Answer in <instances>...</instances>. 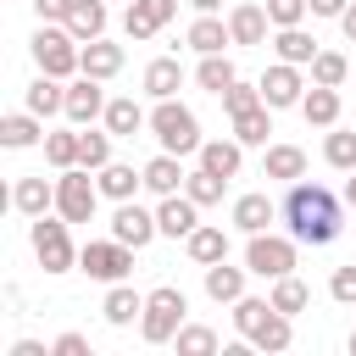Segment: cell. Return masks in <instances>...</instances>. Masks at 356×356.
<instances>
[{"mask_svg":"<svg viewBox=\"0 0 356 356\" xmlns=\"http://www.w3.org/2000/svg\"><path fill=\"white\" fill-rule=\"evenodd\" d=\"M278 217H284L289 239H300V245H334L339 228H345V200H339L328 184L295 178L289 195H284V206H278Z\"/></svg>","mask_w":356,"mask_h":356,"instance_id":"obj_1","label":"cell"},{"mask_svg":"<svg viewBox=\"0 0 356 356\" xmlns=\"http://www.w3.org/2000/svg\"><path fill=\"white\" fill-rule=\"evenodd\" d=\"M234 328H239L256 350H289V339H295L289 317H284L273 300H256V295H239V300H234Z\"/></svg>","mask_w":356,"mask_h":356,"instance_id":"obj_2","label":"cell"},{"mask_svg":"<svg viewBox=\"0 0 356 356\" xmlns=\"http://www.w3.org/2000/svg\"><path fill=\"white\" fill-rule=\"evenodd\" d=\"M184 312H189L184 289H178V284H156V289L145 295V317H139V334H145V345H167V339H178V328H184Z\"/></svg>","mask_w":356,"mask_h":356,"instance_id":"obj_3","label":"cell"},{"mask_svg":"<svg viewBox=\"0 0 356 356\" xmlns=\"http://www.w3.org/2000/svg\"><path fill=\"white\" fill-rule=\"evenodd\" d=\"M150 134H156L161 150H172V156H200V145H206L195 111L178 106V100H156V111H150Z\"/></svg>","mask_w":356,"mask_h":356,"instance_id":"obj_4","label":"cell"},{"mask_svg":"<svg viewBox=\"0 0 356 356\" xmlns=\"http://www.w3.org/2000/svg\"><path fill=\"white\" fill-rule=\"evenodd\" d=\"M33 61H39V72H50V78H72V72H83V44L72 39L67 22H61V28H44V22H39V33H33Z\"/></svg>","mask_w":356,"mask_h":356,"instance_id":"obj_5","label":"cell"},{"mask_svg":"<svg viewBox=\"0 0 356 356\" xmlns=\"http://www.w3.org/2000/svg\"><path fill=\"white\" fill-rule=\"evenodd\" d=\"M28 239H33V256H39V267H44V273H67V267L78 261V250H72V234H67V217H61V211H56V217H33Z\"/></svg>","mask_w":356,"mask_h":356,"instance_id":"obj_6","label":"cell"},{"mask_svg":"<svg viewBox=\"0 0 356 356\" xmlns=\"http://www.w3.org/2000/svg\"><path fill=\"white\" fill-rule=\"evenodd\" d=\"M100 206V178H89V167H67L56 178V211L67 222H89Z\"/></svg>","mask_w":356,"mask_h":356,"instance_id":"obj_7","label":"cell"},{"mask_svg":"<svg viewBox=\"0 0 356 356\" xmlns=\"http://www.w3.org/2000/svg\"><path fill=\"white\" fill-rule=\"evenodd\" d=\"M295 245L300 239H278V234H250V245H245V267L256 273V278H284V273H295Z\"/></svg>","mask_w":356,"mask_h":356,"instance_id":"obj_8","label":"cell"},{"mask_svg":"<svg viewBox=\"0 0 356 356\" xmlns=\"http://www.w3.org/2000/svg\"><path fill=\"white\" fill-rule=\"evenodd\" d=\"M78 267L89 278H100V284H122L128 267H134V245H122V239H89L78 250Z\"/></svg>","mask_w":356,"mask_h":356,"instance_id":"obj_9","label":"cell"},{"mask_svg":"<svg viewBox=\"0 0 356 356\" xmlns=\"http://www.w3.org/2000/svg\"><path fill=\"white\" fill-rule=\"evenodd\" d=\"M156 234H161L156 211H145V206H134V200H117V211H111V239H122V245L145 250Z\"/></svg>","mask_w":356,"mask_h":356,"instance_id":"obj_10","label":"cell"},{"mask_svg":"<svg viewBox=\"0 0 356 356\" xmlns=\"http://www.w3.org/2000/svg\"><path fill=\"white\" fill-rule=\"evenodd\" d=\"M300 95H306V83H300V67L278 61V67H267V72H261V100H267L273 111H284V106H300Z\"/></svg>","mask_w":356,"mask_h":356,"instance_id":"obj_11","label":"cell"},{"mask_svg":"<svg viewBox=\"0 0 356 356\" xmlns=\"http://www.w3.org/2000/svg\"><path fill=\"white\" fill-rule=\"evenodd\" d=\"M67 122H95V117H106V89H100V78H78V83H67V111H61Z\"/></svg>","mask_w":356,"mask_h":356,"instance_id":"obj_12","label":"cell"},{"mask_svg":"<svg viewBox=\"0 0 356 356\" xmlns=\"http://www.w3.org/2000/svg\"><path fill=\"white\" fill-rule=\"evenodd\" d=\"M156 222H161V234H167V239H189V234L200 228V206H195L189 195H161Z\"/></svg>","mask_w":356,"mask_h":356,"instance_id":"obj_13","label":"cell"},{"mask_svg":"<svg viewBox=\"0 0 356 356\" xmlns=\"http://www.w3.org/2000/svg\"><path fill=\"white\" fill-rule=\"evenodd\" d=\"M267 6H256V0H239L234 11H228V33H234V44H267Z\"/></svg>","mask_w":356,"mask_h":356,"instance_id":"obj_14","label":"cell"},{"mask_svg":"<svg viewBox=\"0 0 356 356\" xmlns=\"http://www.w3.org/2000/svg\"><path fill=\"white\" fill-rule=\"evenodd\" d=\"M11 206H17L22 217H44V211L56 206V184H50L44 172H28V178H17V189H11Z\"/></svg>","mask_w":356,"mask_h":356,"instance_id":"obj_15","label":"cell"},{"mask_svg":"<svg viewBox=\"0 0 356 356\" xmlns=\"http://www.w3.org/2000/svg\"><path fill=\"white\" fill-rule=\"evenodd\" d=\"M184 178H189V172H184V156H172V150H161V156L145 161V189H150V195H178Z\"/></svg>","mask_w":356,"mask_h":356,"instance_id":"obj_16","label":"cell"},{"mask_svg":"<svg viewBox=\"0 0 356 356\" xmlns=\"http://www.w3.org/2000/svg\"><path fill=\"white\" fill-rule=\"evenodd\" d=\"M184 39H189V50H200V56H217L222 44H234V33H228V22H222L217 11H200Z\"/></svg>","mask_w":356,"mask_h":356,"instance_id":"obj_17","label":"cell"},{"mask_svg":"<svg viewBox=\"0 0 356 356\" xmlns=\"http://www.w3.org/2000/svg\"><path fill=\"white\" fill-rule=\"evenodd\" d=\"M261 178H278V184L306 178V150H300V145H267V156H261Z\"/></svg>","mask_w":356,"mask_h":356,"instance_id":"obj_18","label":"cell"},{"mask_svg":"<svg viewBox=\"0 0 356 356\" xmlns=\"http://www.w3.org/2000/svg\"><path fill=\"white\" fill-rule=\"evenodd\" d=\"M245 273H250V267H228V256L211 261V267H206V295H211L217 306H234V300L245 295Z\"/></svg>","mask_w":356,"mask_h":356,"instance_id":"obj_19","label":"cell"},{"mask_svg":"<svg viewBox=\"0 0 356 356\" xmlns=\"http://www.w3.org/2000/svg\"><path fill=\"white\" fill-rule=\"evenodd\" d=\"M22 100H28V111H33V117H56V111H67V83H61V78H50V72H39V78L28 83V95H22Z\"/></svg>","mask_w":356,"mask_h":356,"instance_id":"obj_20","label":"cell"},{"mask_svg":"<svg viewBox=\"0 0 356 356\" xmlns=\"http://www.w3.org/2000/svg\"><path fill=\"white\" fill-rule=\"evenodd\" d=\"M300 117H306L312 128H334V122H339V89L312 83V89L300 95Z\"/></svg>","mask_w":356,"mask_h":356,"instance_id":"obj_21","label":"cell"},{"mask_svg":"<svg viewBox=\"0 0 356 356\" xmlns=\"http://www.w3.org/2000/svg\"><path fill=\"white\" fill-rule=\"evenodd\" d=\"M83 72H89V78H100V83H106V78H117V72H122V44H111L106 33H100V39H89V44H83Z\"/></svg>","mask_w":356,"mask_h":356,"instance_id":"obj_22","label":"cell"},{"mask_svg":"<svg viewBox=\"0 0 356 356\" xmlns=\"http://www.w3.org/2000/svg\"><path fill=\"white\" fill-rule=\"evenodd\" d=\"M106 128H111L117 139H134L139 128H150V117L139 111L134 95H117V100H106Z\"/></svg>","mask_w":356,"mask_h":356,"instance_id":"obj_23","label":"cell"},{"mask_svg":"<svg viewBox=\"0 0 356 356\" xmlns=\"http://www.w3.org/2000/svg\"><path fill=\"white\" fill-rule=\"evenodd\" d=\"M44 139V117H33V111H11L6 122H0V145L6 150H28V145H39Z\"/></svg>","mask_w":356,"mask_h":356,"instance_id":"obj_24","label":"cell"},{"mask_svg":"<svg viewBox=\"0 0 356 356\" xmlns=\"http://www.w3.org/2000/svg\"><path fill=\"white\" fill-rule=\"evenodd\" d=\"M273 217H278V206H273L267 195H239V200H234V228H239V234H267Z\"/></svg>","mask_w":356,"mask_h":356,"instance_id":"obj_25","label":"cell"},{"mask_svg":"<svg viewBox=\"0 0 356 356\" xmlns=\"http://www.w3.org/2000/svg\"><path fill=\"white\" fill-rule=\"evenodd\" d=\"M67 28H72L78 44L100 39V33H106V6H100V0H72V6H67Z\"/></svg>","mask_w":356,"mask_h":356,"instance_id":"obj_26","label":"cell"},{"mask_svg":"<svg viewBox=\"0 0 356 356\" xmlns=\"http://www.w3.org/2000/svg\"><path fill=\"white\" fill-rule=\"evenodd\" d=\"M273 50H278V61H289V67H312V61H317V39H312L306 28H278Z\"/></svg>","mask_w":356,"mask_h":356,"instance_id":"obj_27","label":"cell"},{"mask_svg":"<svg viewBox=\"0 0 356 356\" xmlns=\"http://www.w3.org/2000/svg\"><path fill=\"white\" fill-rule=\"evenodd\" d=\"M178 83H184V67H178V56H156V61L145 67V95H156V100H172V95H178Z\"/></svg>","mask_w":356,"mask_h":356,"instance_id":"obj_28","label":"cell"},{"mask_svg":"<svg viewBox=\"0 0 356 356\" xmlns=\"http://www.w3.org/2000/svg\"><path fill=\"white\" fill-rule=\"evenodd\" d=\"M239 161H245V145H239V139H206V145H200V167H211L217 178H234Z\"/></svg>","mask_w":356,"mask_h":356,"instance_id":"obj_29","label":"cell"},{"mask_svg":"<svg viewBox=\"0 0 356 356\" xmlns=\"http://www.w3.org/2000/svg\"><path fill=\"white\" fill-rule=\"evenodd\" d=\"M95 178H100V195H106V200H134V189L145 184V167L134 172V167H122V161H106Z\"/></svg>","mask_w":356,"mask_h":356,"instance_id":"obj_30","label":"cell"},{"mask_svg":"<svg viewBox=\"0 0 356 356\" xmlns=\"http://www.w3.org/2000/svg\"><path fill=\"white\" fill-rule=\"evenodd\" d=\"M184 250H189V261L211 267V261H222V256H228V234H222V228H211V222H200V228L184 239Z\"/></svg>","mask_w":356,"mask_h":356,"instance_id":"obj_31","label":"cell"},{"mask_svg":"<svg viewBox=\"0 0 356 356\" xmlns=\"http://www.w3.org/2000/svg\"><path fill=\"white\" fill-rule=\"evenodd\" d=\"M100 312H106V323H111V328H128L134 317H145V295H134L128 284H111V289H106V306H100Z\"/></svg>","mask_w":356,"mask_h":356,"instance_id":"obj_32","label":"cell"},{"mask_svg":"<svg viewBox=\"0 0 356 356\" xmlns=\"http://www.w3.org/2000/svg\"><path fill=\"white\" fill-rule=\"evenodd\" d=\"M267 134H273V106H267V100L234 117V139H239V145H267Z\"/></svg>","mask_w":356,"mask_h":356,"instance_id":"obj_33","label":"cell"},{"mask_svg":"<svg viewBox=\"0 0 356 356\" xmlns=\"http://www.w3.org/2000/svg\"><path fill=\"white\" fill-rule=\"evenodd\" d=\"M234 78H239V72H234V61H228L222 50H217V56H200V67H195V83H200L206 95H222Z\"/></svg>","mask_w":356,"mask_h":356,"instance_id":"obj_34","label":"cell"},{"mask_svg":"<svg viewBox=\"0 0 356 356\" xmlns=\"http://www.w3.org/2000/svg\"><path fill=\"white\" fill-rule=\"evenodd\" d=\"M222 189H228V178H217L211 167H195V172L184 178V195H189L195 206H217V200H222Z\"/></svg>","mask_w":356,"mask_h":356,"instance_id":"obj_35","label":"cell"},{"mask_svg":"<svg viewBox=\"0 0 356 356\" xmlns=\"http://www.w3.org/2000/svg\"><path fill=\"white\" fill-rule=\"evenodd\" d=\"M284 317H295V312H306V300H312V289L295 278V273H284V278H273V295H267Z\"/></svg>","mask_w":356,"mask_h":356,"instance_id":"obj_36","label":"cell"},{"mask_svg":"<svg viewBox=\"0 0 356 356\" xmlns=\"http://www.w3.org/2000/svg\"><path fill=\"white\" fill-rule=\"evenodd\" d=\"M111 139H117L111 128H106V134H95V128H89V134H78V167L100 172V167L111 161Z\"/></svg>","mask_w":356,"mask_h":356,"instance_id":"obj_37","label":"cell"},{"mask_svg":"<svg viewBox=\"0 0 356 356\" xmlns=\"http://www.w3.org/2000/svg\"><path fill=\"white\" fill-rule=\"evenodd\" d=\"M323 161L339 167V172H356V134H350V128H334V134L323 139Z\"/></svg>","mask_w":356,"mask_h":356,"instance_id":"obj_38","label":"cell"},{"mask_svg":"<svg viewBox=\"0 0 356 356\" xmlns=\"http://www.w3.org/2000/svg\"><path fill=\"white\" fill-rule=\"evenodd\" d=\"M350 78V61L339 56V50H317V61H312V83H328V89H339Z\"/></svg>","mask_w":356,"mask_h":356,"instance_id":"obj_39","label":"cell"},{"mask_svg":"<svg viewBox=\"0 0 356 356\" xmlns=\"http://www.w3.org/2000/svg\"><path fill=\"white\" fill-rule=\"evenodd\" d=\"M44 161H50L56 172L78 167V134H44Z\"/></svg>","mask_w":356,"mask_h":356,"instance_id":"obj_40","label":"cell"},{"mask_svg":"<svg viewBox=\"0 0 356 356\" xmlns=\"http://www.w3.org/2000/svg\"><path fill=\"white\" fill-rule=\"evenodd\" d=\"M122 33H128L134 44H145V39H156V33H161V22H156V17H150V11L134 0V6L122 11Z\"/></svg>","mask_w":356,"mask_h":356,"instance_id":"obj_41","label":"cell"},{"mask_svg":"<svg viewBox=\"0 0 356 356\" xmlns=\"http://www.w3.org/2000/svg\"><path fill=\"white\" fill-rule=\"evenodd\" d=\"M217 100H222V111H228V117H239V111L261 106V83H239V78H234V83H228Z\"/></svg>","mask_w":356,"mask_h":356,"instance_id":"obj_42","label":"cell"},{"mask_svg":"<svg viewBox=\"0 0 356 356\" xmlns=\"http://www.w3.org/2000/svg\"><path fill=\"white\" fill-rule=\"evenodd\" d=\"M211 350H217V334L211 328H200V323L178 328V356H211Z\"/></svg>","mask_w":356,"mask_h":356,"instance_id":"obj_43","label":"cell"},{"mask_svg":"<svg viewBox=\"0 0 356 356\" xmlns=\"http://www.w3.org/2000/svg\"><path fill=\"white\" fill-rule=\"evenodd\" d=\"M312 6L306 0H267V17H273V28H300V17H306Z\"/></svg>","mask_w":356,"mask_h":356,"instance_id":"obj_44","label":"cell"},{"mask_svg":"<svg viewBox=\"0 0 356 356\" xmlns=\"http://www.w3.org/2000/svg\"><path fill=\"white\" fill-rule=\"evenodd\" d=\"M328 295H334L339 306H356V261H350V267H334V278H328Z\"/></svg>","mask_w":356,"mask_h":356,"instance_id":"obj_45","label":"cell"},{"mask_svg":"<svg viewBox=\"0 0 356 356\" xmlns=\"http://www.w3.org/2000/svg\"><path fill=\"white\" fill-rule=\"evenodd\" d=\"M50 356H89V339H83V334H61V339L50 345Z\"/></svg>","mask_w":356,"mask_h":356,"instance_id":"obj_46","label":"cell"},{"mask_svg":"<svg viewBox=\"0 0 356 356\" xmlns=\"http://www.w3.org/2000/svg\"><path fill=\"white\" fill-rule=\"evenodd\" d=\"M67 6H72V0H33L39 22H67Z\"/></svg>","mask_w":356,"mask_h":356,"instance_id":"obj_47","label":"cell"},{"mask_svg":"<svg viewBox=\"0 0 356 356\" xmlns=\"http://www.w3.org/2000/svg\"><path fill=\"white\" fill-rule=\"evenodd\" d=\"M139 6H145V11H150V17L161 22V28H167V22L178 17V0H139Z\"/></svg>","mask_w":356,"mask_h":356,"instance_id":"obj_48","label":"cell"},{"mask_svg":"<svg viewBox=\"0 0 356 356\" xmlns=\"http://www.w3.org/2000/svg\"><path fill=\"white\" fill-rule=\"evenodd\" d=\"M306 6H312V17H339L350 0H306Z\"/></svg>","mask_w":356,"mask_h":356,"instance_id":"obj_49","label":"cell"},{"mask_svg":"<svg viewBox=\"0 0 356 356\" xmlns=\"http://www.w3.org/2000/svg\"><path fill=\"white\" fill-rule=\"evenodd\" d=\"M339 28H345V39H350V44H356V0H350V6H345V11H339Z\"/></svg>","mask_w":356,"mask_h":356,"instance_id":"obj_50","label":"cell"},{"mask_svg":"<svg viewBox=\"0 0 356 356\" xmlns=\"http://www.w3.org/2000/svg\"><path fill=\"white\" fill-rule=\"evenodd\" d=\"M11 356H44V345H39V339H17V345H11Z\"/></svg>","mask_w":356,"mask_h":356,"instance_id":"obj_51","label":"cell"},{"mask_svg":"<svg viewBox=\"0 0 356 356\" xmlns=\"http://www.w3.org/2000/svg\"><path fill=\"white\" fill-rule=\"evenodd\" d=\"M189 6H195V11H217L222 0H189Z\"/></svg>","mask_w":356,"mask_h":356,"instance_id":"obj_52","label":"cell"},{"mask_svg":"<svg viewBox=\"0 0 356 356\" xmlns=\"http://www.w3.org/2000/svg\"><path fill=\"white\" fill-rule=\"evenodd\" d=\"M345 206H356V172H350V184H345Z\"/></svg>","mask_w":356,"mask_h":356,"instance_id":"obj_53","label":"cell"},{"mask_svg":"<svg viewBox=\"0 0 356 356\" xmlns=\"http://www.w3.org/2000/svg\"><path fill=\"white\" fill-rule=\"evenodd\" d=\"M350 356H356V328H350Z\"/></svg>","mask_w":356,"mask_h":356,"instance_id":"obj_54","label":"cell"},{"mask_svg":"<svg viewBox=\"0 0 356 356\" xmlns=\"http://www.w3.org/2000/svg\"><path fill=\"white\" fill-rule=\"evenodd\" d=\"M128 6H134V0H128Z\"/></svg>","mask_w":356,"mask_h":356,"instance_id":"obj_55","label":"cell"}]
</instances>
